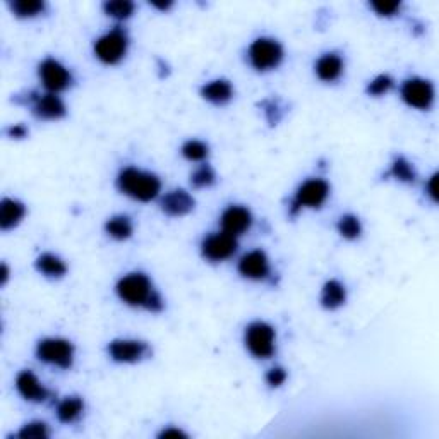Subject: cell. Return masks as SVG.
<instances>
[{"label":"cell","instance_id":"4fadbf2b","mask_svg":"<svg viewBox=\"0 0 439 439\" xmlns=\"http://www.w3.org/2000/svg\"><path fill=\"white\" fill-rule=\"evenodd\" d=\"M253 225V215L244 206H230L221 215V227L223 232L230 233V236L237 237L247 232Z\"/></svg>","mask_w":439,"mask_h":439},{"label":"cell","instance_id":"d6a6232c","mask_svg":"<svg viewBox=\"0 0 439 439\" xmlns=\"http://www.w3.org/2000/svg\"><path fill=\"white\" fill-rule=\"evenodd\" d=\"M287 379V370L283 368H273L268 370L266 374V383L270 388H280Z\"/></svg>","mask_w":439,"mask_h":439},{"label":"cell","instance_id":"44dd1931","mask_svg":"<svg viewBox=\"0 0 439 439\" xmlns=\"http://www.w3.org/2000/svg\"><path fill=\"white\" fill-rule=\"evenodd\" d=\"M36 270L45 275L46 278H62L64 275L67 273L66 263L62 261L59 256H55L52 253H45L41 256H38L36 259Z\"/></svg>","mask_w":439,"mask_h":439},{"label":"cell","instance_id":"4dcf8cb0","mask_svg":"<svg viewBox=\"0 0 439 439\" xmlns=\"http://www.w3.org/2000/svg\"><path fill=\"white\" fill-rule=\"evenodd\" d=\"M393 78L388 74H379L378 78H374L370 83L368 84V95L369 96H383L386 95L388 91H390L391 88H393Z\"/></svg>","mask_w":439,"mask_h":439},{"label":"cell","instance_id":"52a82bcc","mask_svg":"<svg viewBox=\"0 0 439 439\" xmlns=\"http://www.w3.org/2000/svg\"><path fill=\"white\" fill-rule=\"evenodd\" d=\"M330 196V186L323 178H309L297 189L290 213L297 215L302 208H321Z\"/></svg>","mask_w":439,"mask_h":439},{"label":"cell","instance_id":"484cf974","mask_svg":"<svg viewBox=\"0 0 439 439\" xmlns=\"http://www.w3.org/2000/svg\"><path fill=\"white\" fill-rule=\"evenodd\" d=\"M338 233L347 241H355V238L360 237L362 233V225L360 220L357 218L355 215H343L342 218L338 220Z\"/></svg>","mask_w":439,"mask_h":439},{"label":"cell","instance_id":"8fae6325","mask_svg":"<svg viewBox=\"0 0 439 439\" xmlns=\"http://www.w3.org/2000/svg\"><path fill=\"white\" fill-rule=\"evenodd\" d=\"M109 355L113 362L118 364H136L148 355L150 348L139 340H113L109 345Z\"/></svg>","mask_w":439,"mask_h":439},{"label":"cell","instance_id":"9c48e42d","mask_svg":"<svg viewBox=\"0 0 439 439\" xmlns=\"http://www.w3.org/2000/svg\"><path fill=\"white\" fill-rule=\"evenodd\" d=\"M402 98L405 104L413 109L428 110L434 101V88L429 81L422 78L407 79L402 86Z\"/></svg>","mask_w":439,"mask_h":439},{"label":"cell","instance_id":"2e32d148","mask_svg":"<svg viewBox=\"0 0 439 439\" xmlns=\"http://www.w3.org/2000/svg\"><path fill=\"white\" fill-rule=\"evenodd\" d=\"M194 198L189 193L182 189H176L172 193L165 194V198L161 199L160 206L161 211L168 216H184L187 213L194 210Z\"/></svg>","mask_w":439,"mask_h":439},{"label":"cell","instance_id":"603a6c76","mask_svg":"<svg viewBox=\"0 0 439 439\" xmlns=\"http://www.w3.org/2000/svg\"><path fill=\"white\" fill-rule=\"evenodd\" d=\"M105 230L110 237L115 238V241H127L132 236V221L129 216L126 215H117L112 216L109 221L105 223Z\"/></svg>","mask_w":439,"mask_h":439},{"label":"cell","instance_id":"277c9868","mask_svg":"<svg viewBox=\"0 0 439 439\" xmlns=\"http://www.w3.org/2000/svg\"><path fill=\"white\" fill-rule=\"evenodd\" d=\"M127 46H129L127 33L122 28H115L95 41V55L98 61L106 64V66H115L123 59Z\"/></svg>","mask_w":439,"mask_h":439},{"label":"cell","instance_id":"6da1fadb","mask_svg":"<svg viewBox=\"0 0 439 439\" xmlns=\"http://www.w3.org/2000/svg\"><path fill=\"white\" fill-rule=\"evenodd\" d=\"M117 296L134 308H144L151 313H160L163 309V299L144 273L136 271L122 276L117 283Z\"/></svg>","mask_w":439,"mask_h":439},{"label":"cell","instance_id":"30bf717a","mask_svg":"<svg viewBox=\"0 0 439 439\" xmlns=\"http://www.w3.org/2000/svg\"><path fill=\"white\" fill-rule=\"evenodd\" d=\"M38 74H40L41 83L49 89L50 93L64 91L71 86L72 76L71 72L62 66L61 62L55 59H45L38 67Z\"/></svg>","mask_w":439,"mask_h":439},{"label":"cell","instance_id":"836d02e7","mask_svg":"<svg viewBox=\"0 0 439 439\" xmlns=\"http://www.w3.org/2000/svg\"><path fill=\"white\" fill-rule=\"evenodd\" d=\"M263 105L266 106V110H264V112H266V118H268V122H270V126H276V123H278L280 118H281L278 105H276L275 101H264Z\"/></svg>","mask_w":439,"mask_h":439},{"label":"cell","instance_id":"ffe728a7","mask_svg":"<svg viewBox=\"0 0 439 439\" xmlns=\"http://www.w3.org/2000/svg\"><path fill=\"white\" fill-rule=\"evenodd\" d=\"M345 301H347V290H345V285L340 283L338 280L326 281L321 292L323 308L330 311L338 309L340 306L345 304Z\"/></svg>","mask_w":439,"mask_h":439},{"label":"cell","instance_id":"7402d4cb","mask_svg":"<svg viewBox=\"0 0 439 439\" xmlns=\"http://www.w3.org/2000/svg\"><path fill=\"white\" fill-rule=\"evenodd\" d=\"M84 402L79 396H67L57 407V419L64 424H72L83 415Z\"/></svg>","mask_w":439,"mask_h":439},{"label":"cell","instance_id":"ac0fdd59","mask_svg":"<svg viewBox=\"0 0 439 439\" xmlns=\"http://www.w3.org/2000/svg\"><path fill=\"white\" fill-rule=\"evenodd\" d=\"M314 69H316V76L319 79L325 81V83H333L342 76L343 61L338 54H325L318 59Z\"/></svg>","mask_w":439,"mask_h":439},{"label":"cell","instance_id":"e0dca14e","mask_svg":"<svg viewBox=\"0 0 439 439\" xmlns=\"http://www.w3.org/2000/svg\"><path fill=\"white\" fill-rule=\"evenodd\" d=\"M24 215H26V208L18 199H2V203H0V228L7 232V230L18 227Z\"/></svg>","mask_w":439,"mask_h":439},{"label":"cell","instance_id":"74e56055","mask_svg":"<svg viewBox=\"0 0 439 439\" xmlns=\"http://www.w3.org/2000/svg\"><path fill=\"white\" fill-rule=\"evenodd\" d=\"M7 278H9V268L7 264H2V285L7 283Z\"/></svg>","mask_w":439,"mask_h":439},{"label":"cell","instance_id":"d6986e66","mask_svg":"<svg viewBox=\"0 0 439 439\" xmlns=\"http://www.w3.org/2000/svg\"><path fill=\"white\" fill-rule=\"evenodd\" d=\"M201 96L213 105H225L232 100L233 88L227 79H215L201 88Z\"/></svg>","mask_w":439,"mask_h":439},{"label":"cell","instance_id":"83f0119b","mask_svg":"<svg viewBox=\"0 0 439 439\" xmlns=\"http://www.w3.org/2000/svg\"><path fill=\"white\" fill-rule=\"evenodd\" d=\"M208 153H210L208 144H204L203 141L198 139L187 141L184 146H182V155H184V158L191 161H203L208 156Z\"/></svg>","mask_w":439,"mask_h":439},{"label":"cell","instance_id":"5bb4252c","mask_svg":"<svg viewBox=\"0 0 439 439\" xmlns=\"http://www.w3.org/2000/svg\"><path fill=\"white\" fill-rule=\"evenodd\" d=\"M16 388H18L19 395L28 402L44 403L50 396V391L41 385L40 379L31 370H21L16 378Z\"/></svg>","mask_w":439,"mask_h":439},{"label":"cell","instance_id":"f1b7e54d","mask_svg":"<svg viewBox=\"0 0 439 439\" xmlns=\"http://www.w3.org/2000/svg\"><path fill=\"white\" fill-rule=\"evenodd\" d=\"M216 176L215 170H213L210 165H201L196 172L191 176V184H193L196 189H204V187H210L215 184Z\"/></svg>","mask_w":439,"mask_h":439},{"label":"cell","instance_id":"9a60e30c","mask_svg":"<svg viewBox=\"0 0 439 439\" xmlns=\"http://www.w3.org/2000/svg\"><path fill=\"white\" fill-rule=\"evenodd\" d=\"M33 113L41 121H59L66 115V105L55 93H49L33 100Z\"/></svg>","mask_w":439,"mask_h":439},{"label":"cell","instance_id":"f546056e","mask_svg":"<svg viewBox=\"0 0 439 439\" xmlns=\"http://www.w3.org/2000/svg\"><path fill=\"white\" fill-rule=\"evenodd\" d=\"M49 428H46L45 422H29V424L23 425L18 433V438L21 439H44L49 438Z\"/></svg>","mask_w":439,"mask_h":439},{"label":"cell","instance_id":"8992f818","mask_svg":"<svg viewBox=\"0 0 439 439\" xmlns=\"http://www.w3.org/2000/svg\"><path fill=\"white\" fill-rule=\"evenodd\" d=\"M36 357L45 364L57 365L61 369H69L74 360V347L69 340L45 338L38 343Z\"/></svg>","mask_w":439,"mask_h":439},{"label":"cell","instance_id":"cb8c5ba5","mask_svg":"<svg viewBox=\"0 0 439 439\" xmlns=\"http://www.w3.org/2000/svg\"><path fill=\"white\" fill-rule=\"evenodd\" d=\"M11 9L18 18H35L45 11V4L40 0H16L11 4Z\"/></svg>","mask_w":439,"mask_h":439},{"label":"cell","instance_id":"5b68a950","mask_svg":"<svg viewBox=\"0 0 439 439\" xmlns=\"http://www.w3.org/2000/svg\"><path fill=\"white\" fill-rule=\"evenodd\" d=\"M246 347L256 359H270L275 353V330L268 323L254 321L246 328Z\"/></svg>","mask_w":439,"mask_h":439},{"label":"cell","instance_id":"4316f807","mask_svg":"<svg viewBox=\"0 0 439 439\" xmlns=\"http://www.w3.org/2000/svg\"><path fill=\"white\" fill-rule=\"evenodd\" d=\"M104 11L106 16L113 19H129L132 12H134V4L129 2V0H112V2L104 4Z\"/></svg>","mask_w":439,"mask_h":439},{"label":"cell","instance_id":"8d00e7d4","mask_svg":"<svg viewBox=\"0 0 439 439\" xmlns=\"http://www.w3.org/2000/svg\"><path fill=\"white\" fill-rule=\"evenodd\" d=\"M436 178H438V176H433V177H430V181L428 182V186H425V189H428V194L430 196V199H433V201H436V199H438Z\"/></svg>","mask_w":439,"mask_h":439},{"label":"cell","instance_id":"1f68e13d","mask_svg":"<svg viewBox=\"0 0 439 439\" xmlns=\"http://www.w3.org/2000/svg\"><path fill=\"white\" fill-rule=\"evenodd\" d=\"M370 9L378 16H386L391 18L400 11V2H370Z\"/></svg>","mask_w":439,"mask_h":439},{"label":"cell","instance_id":"d590c367","mask_svg":"<svg viewBox=\"0 0 439 439\" xmlns=\"http://www.w3.org/2000/svg\"><path fill=\"white\" fill-rule=\"evenodd\" d=\"M161 439H168V438H187L186 433H182L181 429H173V428H168V429H163L160 433Z\"/></svg>","mask_w":439,"mask_h":439},{"label":"cell","instance_id":"7c38bea8","mask_svg":"<svg viewBox=\"0 0 439 439\" xmlns=\"http://www.w3.org/2000/svg\"><path fill=\"white\" fill-rule=\"evenodd\" d=\"M238 273L249 280H264L270 275V263L263 251H251L238 261Z\"/></svg>","mask_w":439,"mask_h":439},{"label":"cell","instance_id":"7a4b0ae2","mask_svg":"<svg viewBox=\"0 0 439 439\" xmlns=\"http://www.w3.org/2000/svg\"><path fill=\"white\" fill-rule=\"evenodd\" d=\"M117 187L122 194L129 196L136 201L148 203L160 194L161 182L155 173L144 172V170L136 167H127L118 173Z\"/></svg>","mask_w":439,"mask_h":439},{"label":"cell","instance_id":"e575fe53","mask_svg":"<svg viewBox=\"0 0 439 439\" xmlns=\"http://www.w3.org/2000/svg\"><path fill=\"white\" fill-rule=\"evenodd\" d=\"M7 134H9L12 139H23L28 136V129L23 126V123H16V126H12L11 129L7 131Z\"/></svg>","mask_w":439,"mask_h":439},{"label":"cell","instance_id":"ba28073f","mask_svg":"<svg viewBox=\"0 0 439 439\" xmlns=\"http://www.w3.org/2000/svg\"><path fill=\"white\" fill-rule=\"evenodd\" d=\"M237 251V241L236 237L230 236L227 232H218L211 233L203 241L201 244V253L208 261L211 263H220L225 259L232 258Z\"/></svg>","mask_w":439,"mask_h":439},{"label":"cell","instance_id":"d4e9b609","mask_svg":"<svg viewBox=\"0 0 439 439\" xmlns=\"http://www.w3.org/2000/svg\"><path fill=\"white\" fill-rule=\"evenodd\" d=\"M390 173L396 178V181L407 182V184H410V182H413L417 178L415 168H413L410 161H408L407 158H403V156H398V158L393 160Z\"/></svg>","mask_w":439,"mask_h":439},{"label":"cell","instance_id":"3957f363","mask_svg":"<svg viewBox=\"0 0 439 439\" xmlns=\"http://www.w3.org/2000/svg\"><path fill=\"white\" fill-rule=\"evenodd\" d=\"M283 61V49L273 38H258L249 46V62L256 71L276 69Z\"/></svg>","mask_w":439,"mask_h":439}]
</instances>
